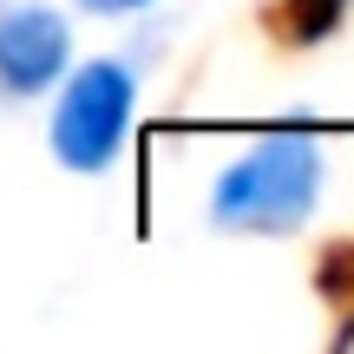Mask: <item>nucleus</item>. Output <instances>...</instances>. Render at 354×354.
I'll use <instances>...</instances> for the list:
<instances>
[{"label": "nucleus", "mask_w": 354, "mask_h": 354, "mask_svg": "<svg viewBox=\"0 0 354 354\" xmlns=\"http://www.w3.org/2000/svg\"><path fill=\"white\" fill-rule=\"evenodd\" d=\"M73 33L53 7H13L0 13V86L7 92H39L66 73Z\"/></svg>", "instance_id": "3"}, {"label": "nucleus", "mask_w": 354, "mask_h": 354, "mask_svg": "<svg viewBox=\"0 0 354 354\" xmlns=\"http://www.w3.org/2000/svg\"><path fill=\"white\" fill-rule=\"evenodd\" d=\"M322 197V145L308 131H276L256 151L216 177L210 190V223L216 230H256V236H282L295 230Z\"/></svg>", "instance_id": "1"}, {"label": "nucleus", "mask_w": 354, "mask_h": 354, "mask_svg": "<svg viewBox=\"0 0 354 354\" xmlns=\"http://www.w3.org/2000/svg\"><path fill=\"white\" fill-rule=\"evenodd\" d=\"M131 73L118 59H92L66 79L59 105H53V158L66 171H105L125 145V125H131Z\"/></svg>", "instance_id": "2"}, {"label": "nucleus", "mask_w": 354, "mask_h": 354, "mask_svg": "<svg viewBox=\"0 0 354 354\" xmlns=\"http://www.w3.org/2000/svg\"><path fill=\"white\" fill-rule=\"evenodd\" d=\"M79 7H92V13H138V7H151V0H79Z\"/></svg>", "instance_id": "4"}]
</instances>
